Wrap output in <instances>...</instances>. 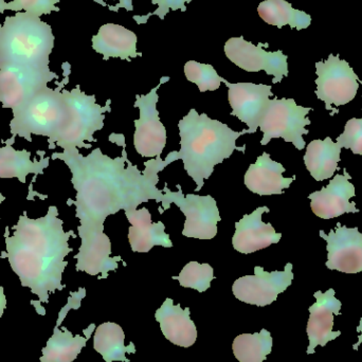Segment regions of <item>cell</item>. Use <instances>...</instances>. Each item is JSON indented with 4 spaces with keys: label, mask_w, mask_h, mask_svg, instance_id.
Here are the masks:
<instances>
[{
    "label": "cell",
    "mask_w": 362,
    "mask_h": 362,
    "mask_svg": "<svg viewBox=\"0 0 362 362\" xmlns=\"http://www.w3.org/2000/svg\"><path fill=\"white\" fill-rule=\"evenodd\" d=\"M110 141L123 148L122 155L110 158L97 148L83 156L78 148L53 153L51 159L63 160L72 174L71 182L76 191V200L68 204L76 206V216L80 219L78 236L82 240L76 259V272L106 279L108 272L118 269L121 257H112V243L104 232L105 219L119 211L136 210L140 204L154 199L161 204L165 194L157 187L158 174L177 160V152H171L163 160L160 157L144 163L146 170L127 159L125 137L112 134ZM123 262V261H122Z\"/></svg>",
    "instance_id": "cell-1"
},
{
    "label": "cell",
    "mask_w": 362,
    "mask_h": 362,
    "mask_svg": "<svg viewBox=\"0 0 362 362\" xmlns=\"http://www.w3.org/2000/svg\"><path fill=\"white\" fill-rule=\"evenodd\" d=\"M63 223L57 206H51L45 216L36 219L29 218L25 211L12 227L13 236L6 228V251L0 259H8L21 285L29 287L40 303H48L50 293L65 288L62 284L68 265L65 257L74 251L68 240L76 235L72 230L64 231Z\"/></svg>",
    "instance_id": "cell-2"
},
{
    "label": "cell",
    "mask_w": 362,
    "mask_h": 362,
    "mask_svg": "<svg viewBox=\"0 0 362 362\" xmlns=\"http://www.w3.org/2000/svg\"><path fill=\"white\" fill-rule=\"evenodd\" d=\"M180 151L177 160H182L187 175L196 183L199 192L204 180L211 177L214 168L230 158L234 151L245 153L246 146H236V140L246 135L247 129L235 132L218 120L209 118L191 110L178 123Z\"/></svg>",
    "instance_id": "cell-3"
},
{
    "label": "cell",
    "mask_w": 362,
    "mask_h": 362,
    "mask_svg": "<svg viewBox=\"0 0 362 362\" xmlns=\"http://www.w3.org/2000/svg\"><path fill=\"white\" fill-rule=\"evenodd\" d=\"M54 40L52 28L40 17L25 12L6 16L0 25V68H49Z\"/></svg>",
    "instance_id": "cell-4"
},
{
    "label": "cell",
    "mask_w": 362,
    "mask_h": 362,
    "mask_svg": "<svg viewBox=\"0 0 362 362\" xmlns=\"http://www.w3.org/2000/svg\"><path fill=\"white\" fill-rule=\"evenodd\" d=\"M65 78L59 83L55 89L48 86L40 89L25 104L13 110V119L10 123L13 137L25 138L32 141V135L48 137L49 148H55L54 140L65 122L66 106L63 90L69 81V64H64Z\"/></svg>",
    "instance_id": "cell-5"
},
{
    "label": "cell",
    "mask_w": 362,
    "mask_h": 362,
    "mask_svg": "<svg viewBox=\"0 0 362 362\" xmlns=\"http://www.w3.org/2000/svg\"><path fill=\"white\" fill-rule=\"evenodd\" d=\"M67 112L65 122L54 140V146L68 150V148H90L88 142H95L93 138L95 132L101 131L104 127L106 112H112L110 103L107 100L105 106L99 105L95 101V95H88L76 86L72 90L63 89Z\"/></svg>",
    "instance_id": "cell-6"
},
{
    "label": "cell",
    "mask_w": 362,
    "mask_h": 362,
    "mask_svg": "<svg viewBox=\"0 0 362 362\" xmlns=\"http://www.w3.org/2000/svg\"><path fill=\"white\" fill-rule=\"evenodd\" d=\"M177 192H172L165 185V197L163 206L159 212L169 210L172 204H175L185 214V223L182 235L185 238H198V240H212L217 234V223L221 221L216 200L211 195H196L187 194L183 195L180 185H176Z\"/></svg>",
    "instance_id": "cell-7"
},
{
    "label": "cell",
    "mask_w": 362,
    "mask_h": 362,
    "mask_svg": "<svg viewBox=\"0 0 362 362\" xmlns=\"http://www.w3.org/2000/svg\"><path fill=\"white\" fill-rule=\"evenodd\" d=\"M310 112L312 108L297 105L293 99L270 100L259 124L263 133L262 146H266L272 139L282 138L284 141L293 144L297 150H304L306 144L303 136L310 133L305 127L312 123L308 118Z\"/></svg>",
    "instance_id": "cell-8"
},
{
    "label": "cell",
    "mask_w": 362,
    "mask_h": 362,
    "mask_svg": "<svg viewBox=\"0 0 362 362\" xmlns=\"http://www.w3.org/2000/svg\"><path fill=\"white\" fill-rule=\"evenodd\" d=\"M316 95L327 110L334 112L332 105H346L356 97L361 80L339 55L329 54L327 61L316 63Z\"/></svg>",
    "instance_id": "cell-9"
},
{
    "label": "cell",
    "mask_w": 362,
    "mask_h": 362,
    "mask_svg": "<svg viewBox=\"0 0 362 362\" xmlns=\"http://www.w3.org/2000/svg\"><path fill=\"white\" fill-rule=\"evenodd\" d=\"M169 76L161 78L160 83L148 95H136L135 107L139 108L140 118L135 120L134 146L142 157H160L167 146V129L159 118L157 110L158 89L163 83L169 82Z\"/></svg>",
    "instance_id": "cell-10"
},
{
    "label": "cell",
    "mask_w": 362,
    "mask_h": 362,
    "mask_svg": "<svg viewBox=\"0 0 362 362\" xmlns=\"http://www.w3.org/2000/svg\"><path fill=\"white\" fill-rule=\"evenodd\" d=\"M59 76L50 68L6 66L0 68V103L15 110Z\"/></svg>",
    "instance_id": "cell-11"
},
{
    "label": "cell",
    "mask_w": 362,
    "mask_h": 362,
    "mask_svg": "<svg viewBox=\"0 0 362 362\" xmlns=\"http://www.w3.org/2000/svg\"><path fill=\"white\" fill-rule=\"evenodd\" d=\"M263 47H268V44L255 46L252 42H247L243 36L231 37L225 45L226 57L245 71L259 72L263 70L268 76H274V84L280 83L283 78L288 76V57L281 50L270 52Z\"/></svg>",
    "instance_id": "cell-12"
},
{
    "label": "cell",
    "mask_w": 362,
    "mask_h": 362,
    "mask_svg": "<svg viewBox=\"0 0 362 362\" xmlns=\"http://www.w3.org/2000/svg\"><path fill=\"white\" fill-rule=\"evenodd\" d=\"M293 280V264L287 263L283 272H267L255 266L253 276H245L233 283L232 291L236 299L251 305L267 306L284 293Z\"/></svg>",
    "instance_id": "cell-13"
},
{
    "label": "cell",
    "mask_w": 362,
    "mask_h": 362,
    "mask_svg": "<svg viewBox=\"0 0 362 362\" xmlns=\"http://www.w3.org/2000/svg\"><path fill=\"white\" fill-rule=\"evenodd\" d=\"M319 235L327 243L329 269L344 274H358L362 272V234L358 228H348L337 223L329 234L320 230Z\"/></svg>",
    "instance_id": "cell-14"
},
{
    "label": "cell",
    "mask_w": 362,
    "mask_h": 362,
    "mask_svg": "<svg viewBox=\"0 0 362 362\" xmlns=\"http://www.w3.org/2000/svg\"><path fill=\"white\" fill-rule=\"evenodd\" d=\"M228 87V100L232 108V116L238 117L248 127L247 134H255L261 124L269 104V97H274L272 86L253 83H232L225 81Z\"/></svg>",
    "instance_id": "cell-15"
},
{
    "label": "cell",
    "mask_w": 362,
    "mask_h": 362,
    "mask_svg": "<svg viewBox=\"0 0 362 362\" xmlns=\"http://www.w3.org/2000/svg\"><path fill=\"white\" fill-rule=\"evenodd\" d=\"M344 171V174L336 175L321 191L314 192L308 196L313 212L320 218L331 219L346 213L359 212L356 204L350 202V198L356 194L354 185L350 182L352 177L346 169Z\"/></svg>",
    "instance_id": "cell-16"
},
{
    "label": "cell",
    "mask_w": 362,
    "mask_h": 362,
    "mask_svg": "<svg viewBox=\"0 0 362 362\" xmlns=\"http://www.w3.org/2000/svg\"><path fill=\"white\" fill-rule=\"evenodd\" d=\"M317 302L310 308L308 323V336L310 346L308 354H314L317 346H325L332 340L341 335V332H334V315H340L341 302L336 299L335 291L329 289L327 293H315Z\"/></svg>",
    "instance_id": "cell-17"
},
{
    "label": "cell",
    "mask_w": 362,
    "mask_h": 362,
    "mask_svg": "<svg viewBox=\"0 0 362 362\" xmlns=\"http://www.w3.org/2000/svg\"><path fill=\"white\" fill-rule=\"evenodd\" d=\"M269 211L268 206H259L235 223L232 245L236 251L249 255L280 242L282 233H278L272 223L262 221L264 213Z\"/></svg>",
    "instance_id": "cell-18"
},
{
    "label": "cell",
    "mask_w": 362,
    "mask_h": 362,
    "mask_svg": "<svg viewBox=\"0 0 362 362\" xmlns=\"http://www.w3.org/2000/svg\"><path fill=\"white\" fill-rule=\"evenodd\" d=\"M125 215L131 223L129 240L134 252H150L155 246L173 247L169 234L165 233V223L163 221L153 223L152 215L148 209L127 211Z\"/></svg>",
    "instance_id": "cell-19"
},
{
    "label": "cell",
    "mask_w": 362,
    "mask_h": 362,
    "mask_svg": "<svg viewBox=\"0 0 362 362\" xmlns=\"http://www.w3.org/2000/svg\"><path fill=\"white\" fill-rule=\"evenodd\" d=\"M286 171L281 163L272 160L268 153H263L245 174V185L257 195H280L288 189L296 180L283 177Z\"/></svg>",
    "instance_id": "cell-20"
},
{
    "label": "cell",
    "mask_w": 362,
    "mask_h": 362,
    "mask_svg": "<svg viewBox=\"0 0 362 362\" xmlns=\"http://www.w3.org/2000/svg\"><path fill=\"white\" fill-rule=\"evenodd\" d=\"M189 314V308L182 310L180 304L175 305L171 298H168L155 314L165 337L181 348L193 346L197 338V329Z\"/></svg>",
    "instance_id": "cell-21"
},
{
    "label": "cell",
    "mask_w": 362,
    "mask_h": 362,
    "mask_svg": "<svg viewBox=\"0 0 362 362\" xmlns=\"http://www.w3.org/2000/svg\"><path fill=\"white\" fill-rule=\"evenodd\" d=\"M93 50L103 55L104 61L112 57L131 61L142 57L137 50V35L131 30L115 23L102 25L93 37Z\"/></svg>",
    "instance_id": "cell-22"
},
{
    "label": "cell",
    "mask_w": 362,
    "mask_h": 362,
    "mask_svg": "<svg viewBox=\"0 0 362 362\" xmlns=\"http://www.w3.org/2000/svg\"><path fill=\"white\" fill-rule=\"evenodd\" d=\"M15 137L6 140V146L0 148V178H17L25 183L29 174H44L49 167L50 157H42L40 161H31V153L28 151H16L13 148Z\"/></svg>",
    "instance_id": "cell-23"
},
{
    "label": "cell",
    "mask_w": 362,
    "mask_h": 362,
    "mask_svg": "<svg viewBox=\"0 0 362 362\" xmlns=\"http://www.w3.org/2000/svg\"><path fill=\"white\" fill-rule=\"evenodd\" d=\"M341 155V148L332 138L314 140L306 148L304 163L316 181H323L333 177L338 168Z\"/></svg>",
    "instance_id": "cell-24"
},
{
    "label": "cell",
    "mask_w": 362,
    "mask_h": 362,
    "mask_svg": "<svg viewBox=\"0 0 362 362\" xmlns=\"http://www.w3.org/2000/svg\"><path fill=\"white\" fill-rule=\"evenodd\" d=\"M95 325H89L85 329V337L74 336L71 332L63 327V331L55 327L52 337L47 342V346L42 349V356L40 362H72L76 361L83 348L86 346L87 341L95 331Z\"/></svg>",
    "instance_id": "cell-25"
},
{
    "label": "cell",
    "mask_w": 362,
    "mask_h": 362,
    "mask_svg": "<svg viewBox=\"0 0 362 362\" xmlns=\"http://www.w3.org/2000/svg\"><path fill=\"white\" fill-rule=\"evenodd\" d=\"M125 334L122 327L117 323L106 322L99 325L93 337V349L102 355L105 362H129L127 353L135 354L134 342L129 346L124 344Z\"/></svg>",
    "instance_id": "cell-26"
},
{
    "label": "cell",
    "mask_w": 362,
    "mask_h": 362,
    "mask_svg": "<svg viewBox=\"0 0 362 362\" xmlns=\"http://www.w3.org/2000/svg\"><path fill=\"white\" fill-rule=\"evenodd\" d=\"M257 12L265 23L278 28L289 25L300 31L310 27L312 23L310 15L293 8L285 0H265L259 4Z\"/></svg>",
    "instance_id": "cell-27"
},
{
    "label": "cell",
    "mask_w": 362,
    "mask_h": 362,
    "mask_svg": "<svg viewBox=\"0 0 362 362\" xmlns=\"http://www.w3.org/2000/svg\"><path fill=\"white\" fill-rule=\"evenodd\" d=\"M233 354L240 362H263L272 350V338L267 329L243 334L234 339Z\"/></svg>",
    "instance_id": "cell-28"
},
{
    "label": "cell",
    "mask_w": 362,
    "mask_h": 362,
    "mask_svg": "<svg viewBox=\"0 0 362 362\" xmlns=\"http://www.w3.org/2000/svg\"><path fill=\"white\" fill-rule=\"evenodd\" d=\"M213 279V268L209 264H199L198 262H189L181 270L180 276H173V280L180 281L181 286L195 289L198 293H204L210 288Z\"/></svg>",
    "instance_id": "cell-29"
},
{
    "label": "cell",
    "mask_w": 362,
    "mask_h": 362,
    "mask_svg": "<svg viewBox=\"0 0 362 362\" xmlns=\"http://www.w3.org/2000/svg\"><path fill=\"white\" fill-rule=\"evenodd\" d=\"M185 74L187 81L197 85L200 93L217 90L221 83H225L226 81L218 76L212 65L198 63L196 61L185 63Z\"/></svg>",
    "instance_id": "cell-30"
},
{
    "label": "cell",
    "mask_w": 362,
    "mask_h": 362,
    "mask_svg": "<svg viewBox=\"0 0 362 362\" xmlns=\"http://www.w3.org/2000/svg\"><path fill=\"white\" fill-rule=\"evenodd\" d=\"M59 0H13L8 2V10L21 12V10L34 16L40 17L52 12H59L57 4Z\"/></svg>",
    "instance_id": "cell-31"
},
{
    "label": "cell",
    "mask_w": 362,
    "mask_h": 362,
    "mask_svg": "<svg viewBox=\"0 0 362 362\" xmlns=\"http://www.w3.org/2000/svg\"><path fill=\"white\" fill-rule=\"evenodd\" d=\"M340 148L362 155V119L353 118L346 122L344 132L338 137Z\"/></svg>",
    "instance_id": "cell-32"
},
{
    "label": "cell",
    "mask_w": 362,
    "mask_h": 362,
    "mask_svg": "<svg viewBox=\"0 0 362 362\" xmlns=\"http://www.w3.org/2000/svg\"><path fill=\"white\" fill-rule=\"evenodd\" d=\"M191 1H193V0H152V4H157V6H158L156 11L150 13V14L144 15V16H137L136 15V16H134V19L138 25L146 23L152 15H156V16H159V18L165 19V15L170 12V10H181L182 12H185L187 11L185 4H189Z\"/></svg>",
    "instance_id": "cell-33"
},
{
    "label": "cell",
    "mask_w": 362,
    "mask_h": 362,
    "mask_svg": "<svg viewBox=\"0 0 362 362\" xmlns=\"http://www.w3.org/2000/svg\"><path fill=\"white\" fill-rule=\"evenodd\" d=\"M70 296H71V297L68 300L67 305L62 308L61 313H59V319H57V325H55V327H59V325H62L64 319H65L66 315L68 314L70 310H78V308H80L81 301H82L83 298H85V296H86V291H85V288H80L78 293H71Z\"/></svg>",
    "instance_id": "cell-34"
},
{
    "label": "cell",
    "mask_w": 362,
    "mask_h": 362,
    "mask_svg": "<svg viewBox=\"0 0 362 362\" xmlns=\"http://www.w3.org/2000/svg\"><path fill=\"white\" fill-rule=\"evenodd\" d=\"M119 4L115 6V12H118L121 8H125L127 11H133V0H118ZM97 4H101L103 6H110L106 4V0H95Z\"/></svg>",
    "instance_id": "cell-35"
},
{
    "label": "cell",
    "mask_w": 362,
    "mask_h": 362,
    "mask_svg": "<svg viewBox=\"0 0 362 362\" xmlns=\"http://www.w3.org/2000/svg\"><path fill=\"white\" fill-rule=\"evenodd\" d=\"M6 306V299L4 293V287L0 286V318H1L2 315H4V310Z\"/></svg>",
    "instance_id": "cell-36"
},
{
    "label": "cell",
    "mask_w": 362,
    "mask_h": 362,
    "mask_svg": "<svg viewBox=\"0 0 362 362\" xmlns=\"http://www.w3.org/2000/svg\"><path fill=\"white\" fill-rule=\"evenodd\" d=\"M357 332L361 333V335L358 336V342L354 344V350H358V346L362 344V319H361V323H359L358 327H357Z\"/></svg>",
    "instance_id": "cell-37"
},
{
    "label": "cell",
    "mask_w": 362,
    "mask_h": 362,
    "mask_svg": "<svg viewBox=\"0 0 362 362\" xmlns=\"http://www.w3.org/2000/svg\"><path fill=\"white\" fill-rule=\"evenodd\" d=\"M6 10H8V4L4 0H0V13L2 14Z\"/></svg>",
    "instance_id": "cell-38"
},
{
    "label": "cell",
    "mask_w": 362,
    "mask_h": 362,
    "mask_svg": "<svg viewBox=\"0 0 362 362\" xmlns=\"http://www.w3.org/2000/svg\"><path fill=\"white\" fill-rule=\"evenodd\" d=\"M4 199H6V197H4L2 194H0V204H1L2 202H4Z\"/></svg>",
    "instance_id": "cell-39"
}]
</instances>
